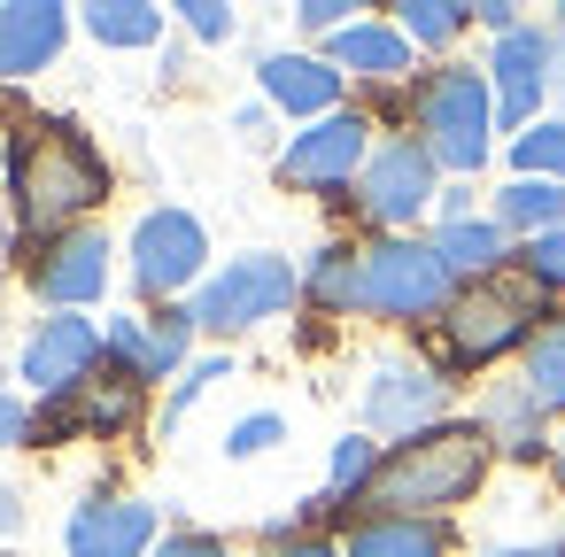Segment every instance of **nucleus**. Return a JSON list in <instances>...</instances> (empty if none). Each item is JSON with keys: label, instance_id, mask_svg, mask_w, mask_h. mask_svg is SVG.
I'll return each instance as SVG.
<instances>
[{"label": "nucleus", "instance_id": "nucleus-1", "mask_svg": "<svg viewBox=\"0 0 565 557\" xmlns=\"http://www.w3.org/2000/svg\"><path fill=\"white\" fill-rule=\"evenodd\" d=\"M480 480H488V426H426V433H411V441L372 472L364 495H372L387 518H426V511L465 503Z\"/></svg>", "mask_w": 565, "mask_h": 557}, {"label": "nucleus", "instance_id": "nucleus-2", "mask_svg": "<svg viewBox=\"0 0 565 557\" xmlns=\"http://www.w3.org/2000/svg\"><path fill=\"white\" fill-rule=\"evenodd\" d=\"M9 171H17V210L40 233L71 225L78 210H94L109 194V163L94 156V140L78 125H24L9 148Z\"/></svg>", "mask_w": 565, "mask_h": 557}, {"label": "nucleus", "instance_id": "nucleus-3", "mask_svg": "<svg viewBox=\"0 0 565 557\" xmlns=\"http://www.w3.org/2000/svg\"><path fill=\"white\" fill-rule=\"evenodd\" d=\"M418 132H426L434 163L480 171L488 163V78L480 71H434L418 86Z\"/></svg>", "mask_w": 565, "mask_h": 557}, {"label": "nucleus", "instance_id": "nucleus-4", "mask_svg": "<svg viewBox=\"0 0 565 557\" xmlns=\"http://www.w3.org/2000/svg\"><path fill=\"white\" fill-rule=\"evenodd\" d=\"M295 294H302V279H295L287 256H241V264H225V271L194 294V325H210V333H241V325L279 318Z\"/></svg>", "mask_w": 565, "mask_h": 557}, {"label": "nucleus", "instance_id": "nucleus-5", "mask_svg": "<svg viewBox=\"0 0 565 557\" xmlns=\"http://www.w3.org/2000/svg\"><path fill=\"white\" fill-rule=\"evenodd\" d=\"M526 318H534V287L488 279V287H472V294H457V302H449V318H441L449 364H488V356H503L511 341H534V333H526Z\"/></svg>", "mask_w": 565, "mask_h": 557}, {"label": "nucleus", "instance_id": "nucleus-6", "mask_svg": "<svg viewBox=\"0 0 565 557\" xmlns=\"http://www.w3.org/2000/svg\"><path fill=\"white\" fill-rule=\"evenodd\" d=\"M449 302V264L441 248H418V240H387L364 256V310L380 318H434Z\"/></svg>", "mask_w": 565, "mask_h": 557}, {"label": "nucleus", "instance_id": "nucleus-7", "mask_svg": "<svg viewBox=\"0 0 565 557\" xmlns=\"http://www.w3.org/2000/svg\"><path fill=\"white\" fill-rule=\"evenodd\" d=\"M202 256H210V240H202V225L186 210H148L140 233H132V279H140V294H179L202 271Z\"/></svg>", "mask_w": 565, "mask_h": 557}, {"label": "nucleus", "instance_id": "nucleus-8", "mask_svg": "<svg viewBox=\"0 0 565 557\" xmlns=\"http://www.w3.org/2000/svg\"><path fill=\"white\" fill-rule=\"evenodd\" d=\"M94 356H102V333L86 318H40V333L24 341V379L47 403H71L94 379Z\"/></svg>", "mask_w": 565, "mask_h": 557}, {"label": "nucleus", "instance_id": "nucleus-9", "mask_svg": "<svg viewBox=\"0 0 565 557\" xmlns=\"http://www.w3.org/2000/svg\"><path fill=\"white\" fill-rule=\"evenodd\" d=\"M380 225H411L426 202H434V156L426 140H387L372 163H364V194H356Z\"/></svg>", "mask_w": 565, "mask_h": 557}, {"label": "nucleus", "instance_id": "nucleus-10", "mask_svg": "<svg viewBox=\"0 0 565 557\" xmlns=\"http://www.w3.org/2000/svg\"><path fill=\"white\" fill-rule=\"evenodd\" d=\"M364 117H318L287 156H279V179L287 186H349V171L364 163Z\"/></svg>", "mask_w": 565, "mask_h": 557}, {"label": "nucleus", "instance_id": "nucleus-11", "mask_svg": "<svg viewBox=\"0 0 565 557\" xmlns=\"http://www.w3.org/2000/svg\"><path fill=\"white\" fill-rule=\"evenodd\" d=\"M186 333H194V310H163L156 325H140V318H117L109 333H102V349L117 356V379H163L179 356H186Z\"/></svg>", "mask_w": 565, "mask_h": 557}, {"label": "nucleus", "instance_id": "nucleus-12", "mask_svg": "<svg viewBox=\"0 0 565 557\" xmlns=\"http://www.w3.org/2000/svg\"><path fill=\"white\" fill-rule=\"evenodd\" d=\"M434 410H441V379L426 364H380L364 379V426L380 433H426Z\"/></svg>", "mask_w": 565, "mask_h": 557}, {"label": "nucleus", "instance_id": "nucleus-13", "mask_svg": "<svg viewBox=\"0 0 565 557\" xmlns=\"http://www.w3.org/2000/svg\"><path fill=\"white\" fill-rule=\"evenodd\" d=\"M156 534V511L132 495H94L71 518V557H140Z\"/></svg>", "mask_w": 565, "mask_h": 557}, {"label": "nucleus", "instance_id": "nucleus-14", "mask_svg": "<svg viewBox=\"0 0 565 557\" xmlns=\"http://www.w3.org/2000/svg\"><path fill=\"white\" fill-rule=\"evenodd\" d=\"M32 279L47 302H94L109 287V240L102 233H55L47 256L32 264Z\"/></svg>", "mask_w": 565, "mask_h": 557}, {"label": "nucleus", "instance_id": "nucleus-15", "mask_svg": "<svg viewBox=\"0 0 565 557\" xmlns=\"http://www.w3.org/2000/svg\"><path fill=\"white\" fill-rule=\"evenodd\" d=\"M488 71H495V109H503V125H526L534 101H542V86H550V32H503Z\"/></svg>", "mask_w": 565, "mask_h": 557}, {"label": "nucleus", "instance_id": "nucleus-16", "mask_svg": "<svg viewBox=\"0 0 565 557\" xmlns=\"http://www.w3.org/2000/svg\"><path fill=\"white\" fill-rule=\"evenodd\" d=\"M71 17L55 0H17V9H0V78H32L40 63H55Z\"/></svg>", "mask_w": 565, "mask_h": 557}, {"label": "nucleus", "instance_id": "nucleus-17", "mask_svg": "<svg viewBox=\"0 0 565 557\" xmlns=\"http://www.w3.org/2000/svg\"><path fill=\"white\" fill-rule=\"evenodd\" d=\"M264 94H271L279 109H295V117H318V109L341 101V71L318 63V55H271V63H264Z\"/></svg>", "mask_w": 565, "mask_h": 557}, {"label": "nucleus", "instance_id": "nucleus-18", "mask_svg": "<svg viewBox=\"0 0 565 557\" xmlns=\"http://www.w3.org/2000/svg\"><path fill=\"white\" fill-rule=\"evenodd\" d=\"M333 63L356 71V78H403L411 71V40L395 24H349V32H333Z\"/></svg>", "mask_w": 565, "mask_h": 557}, {"label": "nucleus", "instance_id": "nucleus-19", "mask_svg": "<svg viewBox=\"0 0 565 557\" xmlns=\"http://www.w3.org/2000/svg\"><path fill=\"white\" fill-rule=\"evenodd\" d=\"M434 549H441V534L426 518H364L341 557H434Z\"/></svg>", "mask_w": 565, "mask_h": 557}, {"label": "nucleus", "instance_id": "nucleus-20", "mask_svg": "<svg viewBox=\"0 0 565 557\" xmlns=\"http://www.w3.org/2000/svg\"><path fill=\"white\" fill-rule=\"evenodd\" d=\"M86 32L102 47H148L163 32V9H148V0H94L86 9Z\"/></svg>", "mask_w": 565, "mask_h": 557}, {"label": "nucleus", "instance_id": "nucleus-21", "mask_svg": "<svg viewBox=\"0 0 565 557\" xmlns=\"http://www.w3.org/2000/svg\"><path fill=\"white\" fill-rule=\"evenodd\" d=\"M441 264L449 271H472V279H488L495 264H503V225H480V217H457V225H441Z\"/></svg>", "mask_w": 565, "mask_h": 557}, {"label": "nucleus", "instance_id": "nucleus-22", "mask_svg": "<svg viewBox=\"0 0 565 557\" xmlns=\"http://www.w3.org/2000/svg\"><path fill=\"white\" fill-rule=\"evenodd\" d=\"M534 410H565V325H542L526 341V387H519Z\"/></svg>", "mask_w": 565, "mask_h": 557}, {"label": "nucleus", "instance_id": "nucleus-23", "mask_svg": "<svg viewBox=\"0 0 565 557\" xmlns=\"http://www.w3.org/2000/svg\"><path fill=\"white\" fill-rule=\"evenodd\" d=\"M302 294H310V302H326V310H364V256H349V248H326V256L310 264Z\"/></svg>", "mask_w": 565, "mask_h": 557}, {"label": "nucleus", "instance_id": "nucleus-24", "mask_svg": "<svg viewBox=\"0 0 565 557\" xmlns=\"http://www.w3.org/2000/svg\"><path fill=\"white\" fill-rule=\"evenodd\" d=\"M495 217H503V225H526V233L542 240V233H557V217H565V194H557V179H519V186H503Z\"/></svg>", "mask_w": 565, "mask_h": 557}, {"label": "nucleus", "instance_id": "nucleus-25", "mask_svg": "<svg viewBox=\"0 0 565 557\" xmlns=\"http://www.w3.org/2000/svg\"><path fill=\"white\" fill-rule=\"evenodd\" d=\"M472 24V9H457V0H411V9H403V40H418V47H441V40H457Z\"/></svg>", "mask_w": 565, "mask_h": 557}, {"label": "nucleus", "instance_id": "nucleus-26", "mask_svg": "<svg viewBox=\"0 0 565 557\" xmlns=\"http://www.w3.org/2000/svg\"><path fill=\"white\" fill-rule=\"evenodd\" d=\"M519 171L526 179H557L565 171V125H534V132H519Z\"/></svg>", "mask_w": 565, "mask_h": 557}, {"label": "nucleus", "instance_id": "nucleus-27", "mask_svg": "<svg viewBox=\"0 0 565 557\" xmlns=\"http://www.w3.org/2000/svg\"><path fill=\"white\" fill-rule=\"evenodd\" d=\"M372 441H341L333 449V495H356V488H372Z\"/></svg>", "mask_w": 565, "mask_h": 557}, {"label": "nucleus", "instance_id": "nucleus-28", "mask_svg": "<svg viewBox=\"0 0 565 557\" xmlns=\"http://www.w3.org/2000/svg\"><path fill=\"white\" fill-rule=\"evenodd\" d=\"M279 433H287V418H279V410H256V418H241V426L225 433V449H233V457H256V449H271Z\"/></svg>", "mask_w": 565, "mask_h": 557}, {"label": "nucleus", "instance_id": "nucleus-29", "mask_svg": "<svg viewBox=\"0 0 565 557\" xmlns=\"http://www.w3.org/2000/svg\"><path fill=\"white\" fill-rule=\"evenodd\" d=\"M526 279H534V287H565V225L526 248Z\"/></svg>", "mask_w": 565, "mask_h": 557}, {"label": "nucleus", "instance_id": "nucleus-30", "mask_svg": "<svg viewBox=\"0 0 565 557\" xmlns=\"http://www.w3.org/2000/svg\"><path fill=\"white\" fill-rule=\"evenodd\" d=\"M295 24L302 32H349V0H302Z\"/></svg>", "mask_w": 565, "mask_h": 557}, {"label": "nucleus", "instance_id": "nucleus-31", "mask_svg": "<svg viewBox=\"0 0 565 557\" xmlns=\"http://www.w3.org/2000/svg\"><path fill=\"white\" fill-rule=\"evenodd\" d=\"M17 441H32V418H24V403L9 395V372H0V449H17Z\"/></svg>", "mask_w": 565, "mask_h": 557}, {"label": "nucleus", "instance_id": "nucleus-32", "mask_svg": "<svg viewBox=\"0 0 565 557\" xmlns=\"http://www.w3.org/2000/svg\"><path fill=\"white\" fill-rule=\"evenodd\" d=\"M210 379H225V356H210V364H194V372L179 379V395H171V418H179V410H186V403H194V395H202Z\"/></svg>", "mask_w": 565, "mask_h": 557}, {"label": "nucleus", "instance_id": "nucleus-33", "mask_svg": "<svg viewBox=\"0 0 565 557\" xmlns=\"http://www.w3.org/2000/svg\"><path fill=\"white\" fill-rule=\"evenodd\" d=\"M186 24H194L202 40H225V32H233V17L217 9V0H186Z\"/></svg>", "mask_w": 565, "mask_h": 557}, {"label": "nucleus", "instance_id": "nucleus-34", "mask_svg": "<svg viewBox=\"0 0 565 557\" xmlns=\"http://www.w3.org/2000/svg\"><path fill=\"white\" fill-rule=\"evenodd\" d=\"M156 557H233V549H225V542H210V534H171Z\"/></svg>", "mask_w": 565, "mask_h": 557}, {"label": "nucleus", "instance_id": "nucleus-35", "mask_svg": "<svg viewBox=\"0 0 565 557\" xmlns=\"http://www.w3.org/2000/svg\"><path fill=\"white\" fill-rule=\"evenodd\" d=\"M550 86H557V94H565V24H557V32H550Z\"/></svg>", "mask_w": 565, "mask_h": 557}, {"label": "nucleus", "instance_id": "nucleus-36", "mask_svg": "<svg viewBox=\"0 0 565 557\" xmlns=\"http://www.w3.org/2000/svg\"><path fill=\"white\" fill-rule=\"evenodd\" d=\"M279 557H333V549H326V542H287Z\"/></svg>", "mask_w": 565, "mask_h": 557}, {"label": "nucleus", "instance_id": "nucleus-37", "mask_svg": "<svg viewBox=\"0 0 565 557\" xmlns=\"http://www.w3.org/2000/svg\"><path fill=\"white\" fill-rule=\"evenodd\" d=\"M17 526V495H0V534H9Z\"/></svg>", "mask_w": 565, "mask_h": 557}, {"label": "nucleus", "instance_id": "nucleus-38", "mask_svg": "<svg viewBox=\"0 0 565 557\" xmlns=\"http://www.w3.org/2000/svg\"><path fill=\"white\" fill-rule=\"evenodd\" d=\"M495 557H565V549H495Z\"/></svg>", "mask_w": 565, "mask_h": 557}]
</instances>
